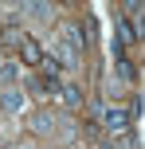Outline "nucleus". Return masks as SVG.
<instances>
[{"label":"nucleus","instance_id":"obj_1","mask_svg":"<svg viewBox=\"0 0 145 149\" xmlns=\"http://www.w3.org/2000/svg\"><path fill=\"white\" fill-rule=\"evenodd\" d=\"M83 47H86V36H78V28H63L59 31V43H55V59H63V67H78L83 63Z\"/></svg>","mask_w":145,"mask_h":149},{"label":"nucleus","instance_id":"obj_2","mask_svg":"<svg viewBox=\"0 0 145 149\" xmlns=\"http://www.w3.org/2000/svg\"><path fill=\"white\" fill-rule=\"evenodd\" d=\"M4 43L20 51L24 67H39V63H43V47H39V43H35V36H28V31H8Z\"/></svg>","mask_w":145,"mask_h":149},{"label":"nucleus","instance_id":"obj_3","mask_svg":"<svg viewBox=\"0 0 145 149\" xmlns=\"http://www.w3.org/2000/svg\"><path fill=\"white\" fill-rule=\"evenodd\" d=\"M102 126L114 137H122V134L133 130V122H130V114H126V106H106V110H102Z\"/></svg>","mask_w":145,"mask_h":149},{"label":"nucleus","instance_id":"obj_4","mask_svg":"<svg viewBox=\"0 0 145 149\" xmlns=\"http://www.w3.org/2000/svg\"><path fill=\"white\" fill-rule=\"evenodd\" d=\"M28 130L39 134V137H51V134H55V114H51V110H35V114L28 118Z\"/></svg>","mask_w":145,"mask_h":149},{"label":"nucleus","instance_id":"obj_5","mask_svg":"<svg viewBox=\"0 0 145 149\" xmlns=\"http://www.w3.org/2000/svg\"><path fill=\"white\" fill-rule=\"evenodd\" d=\"M0 110H4V114H20L24 110V90L4 86V90H0Z\"/></svg>","mask_w":145,"mask_h":149},{"label":"nucleus","instance_id":"obj_6","mask_svg":"<svg viewBox=\"0 0 145 149\" xmlns=\"http://www.w3.org/2000/svg\"><path fill=\"white\" fill-rule=\"evenodd\" d=\"M114 31H118V36H114V43H122V47H130L133 39H137V36H133V28H130V20H126V16H114Z\"/></svg>","mask_w":145,"mask_h":149},{"label":"nucleus","instance_id":"obj_7","mask_svg":"<svg viewBox=\"0 0 145 149\" xmlns=\"http://www.w3.org/2000/svg\"><path fill=\"white\" fill-rule=\"evenodd\" d=\"M59 102L67 106V110H78V106H83V90H78V86H63L59 90Z\"/></svg>","mask_w":145,"mask_h":149},{"label":"nucleus","instance_id":"obj_8","mask_svg":"<svg viewBox=\"0 0 145 149\" xmlns=\"http://www.w3.org/2000/svg\"><path fill=\"white\" fill-rule=\"evenodd\" d=\"M0 79L12 86V82H20V63L16 59H8V63H0Z\"/></svg>","mask_w":145,"mask_h":149},{"label":"nucleus","instance_id":"obj_9","mask_svg":"<svg viewBox=\"0 0 145 149\" xmlns=\"http://www.w3.org/2000/svg\"><path fill=\"white\" fill-rule=\"evenodd\" d=\"M126 114H130V122H137V118H141V98H137V94H130V102H126Z\"/></svg>","mask_w":145,"mask_h":149},{"label":"nucleus","instance_id":"obj_10","mask_svg":"<svg viewBox=\"0 0 145 149\" xmlns=\"http://www.w3.org/2000/svg\"><path fill=\"white\" fill-rule=\"evenodd\" d=\"M28 12H31V16H51V8H47V4H39V0H35V4H28Z\"/></svg>","mask_w":145,"mask_h":149},{"label":"nucleus","instance_id":"obj_11","mask_svg":"<svg viewBox=\"0 0 145 149\" xmlns=\"http://www.w3.org/2000/svg\"><path fill=\"white\" fill-rule=\"evenodd\" d=\"M133 20H137V24H133V28H137V39H145V8L133 16Z\"/></svg>","mask_w":145,"mask_h":149},{"label":"nucleus","instance_id":"obj_12","mask_svg":"<svg viewBox=\"0 0 145 149\" xmlns=\"http://www.w3.org/2000/svg\"><path fill=\"white\" fill-rule=\"evenodd\" d=\"M20 149H31V145H20Z\"/></svg>","mask_w":145,"mask_h":149}]
</instances>
